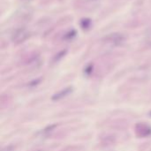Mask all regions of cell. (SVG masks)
<instances>
[{"mask_svg": "<svg viewBox=\"0 0 151 151\" xmlns=\"http://www.w3.org/2000/svg\"><path fill=\"white\" fill-rule=\"evenodd\" d=\"M28 37H29V32L26 28L20 27V28H17L13 33L12 41L14 43L19 44V43H21L24 41H26Z\"/></svg>", "mask_w": 151, "mask_h": 151, "instance_id": "obj_1", "label": "cell"}, {"mask_svg": "<svg viewBox=\"0 0 151 151\" xmlns=\"http://www.w3.org/2000/svg\"><path fill=\"white\" fill-rule=\"evenodd\" d=\"M75 31L74 30H72V31H70V32H68L66 35V36H65V39H72L73 36H75Z\"/></svg>", "mask_w": 151, "mask_h": 151, "instance_id": "obj_5", "label": "cell"}, {"mask_svg": "<svg viewBox=\"0 0 151 151\" xmlns=\"http://www.w3.org/2000/svg\"><path fill=\"white\" fill-rule=\"evenodd\" d=\"M124 40H125V36L122 34H118V33L110 34L106 37V41L113 44H119L123 43Z\"/></svg>", "mask_w": 151, "mask_h": 151, "instance_id": "obj_3", "label": "cell"}, {"mask_svg": "<svg viewBox=\"0 0 151 151\" xmlns=\"http://www.w3.org/2000/svg\"><path fill=\"white\" fill-rule=\"evenodd\" d=\"M135 131H136L137 135L140 137H147L151 134V127L142 123L136 125Z\"/></svg>", "mask_w": 151, "mask_h": 151, "instance_id": "obj_2", "label": "cell"}, {"mask_svg": "<svg viewBox=\"0 0 151 151\" xmlns=\"http://www.w3.org/2000/svg\"><path fill=\"white\" fill-rule=\"evenodd\" d=\"M90 23H91L90 20H87V19H86V20H83L81 21V26H82L83 28H87V27H89Z\"/></svg>", "mask_w": 151, "mask_h": 151, "instance_id": "obj_4", "label": "cell"}]
</instances>
